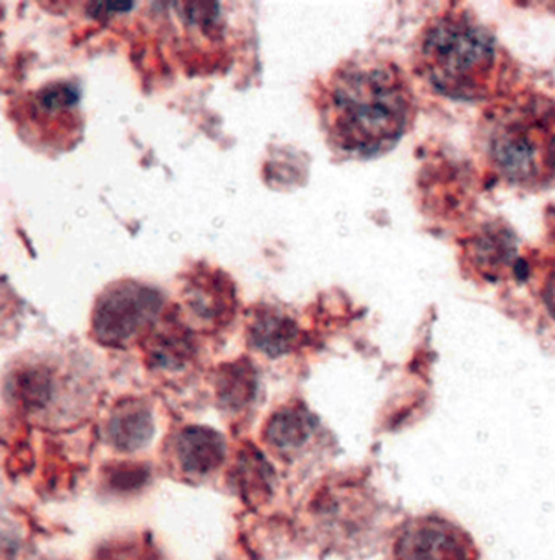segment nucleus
I'll return each mask as SVG.
<instances>
[{
	"label": "nucleus",
	"instance_id": "nucleus-1",
	"mask_svg": "<svg viewBox=\"0 0 555 560\" xmlns=\"http://www.w3.org/2000/svg\"><path fill=\"white\" fill-rule=\"evenodd\" d=\"M317 105L329 145L354 159L390 152L417 115L404 70L377 55L352 56L335 66L321 83Z\"/></svg>",
	"mask_w": 555,
	"mask_h": 560
},
{
	"label": "nucleus",
	"instance_id": "nucleus-2",
	"mask_svg": "<svg viewBox=\"0 0 555 560\" xmlns=\"http://www.w3.org/2000/svg\"><path fill=\"white\" fill-rule=\"evenodd\" d=\"M414 66L432 89L461 102L500 98L510 72L494 33L460 7L437 13L422 26Z\"/></svg>",
	"mask_w": 555,
	"mask_h": 560
},
{
	"label": "nucleus",
	"instance_id": "nucleus-3",
	"mask_svg": "<svg viewBox=\"0 0 555 560\" xmlns=\"http://www.w3.org/2000/svg\"><path fill=\"white\" fill-rule=\"evenodd\" d=\"M482 147L491 168L520 188L555 182V100L540 92L508 93L482 118Z\"/></svg>",
	"mask_w": 555,
	"mask_h": 560
},
{
	"label": "nucleus",
	"instance_id": "nucleus-4",
	"mask_svg": "<svg viewBox=\"0 0 555 560\" xmlns=\"http://www.w3.org/2000/svg\"><path fill=\"white\" fill-rule=\"evenodd\" d=\"M82 90L74 80H55L29 90L12 106L16 132L39 153L69 152L82 140Z\"/></svg>",
	"mask_w": 555,
	"mask_h": 560
},
{
	"label": "nucleus",
	"instance_id": "nucleus-5",
	"mask_svg": "<svg viewBox=\"0 0 555 560\" xmlns=\"http://www.w3.org/2000/svg\"><path fill=\"white\" fill-rule=\"evenodd\" d=\"M162 308V295L152 287L135 280L113 283L93 308V338L109 348H125L154 328Z\"/></svg>",
	"mask_w": 555,
	"mask_h": 560
},
{
	"label": "nucleus",
	"instance_id": "nucleus-6",
	"mask_svg": "<svg viewBox=\"0 0 555 560\" xmlns=\"http://www.w3.org/2000/svg\"><path fill=\"white\" fill-rule=\"evenodd\" d=\"M473 538L440 515L414 516L399 526L388 560H477Z\"/></svg>",
	"mask_w": 555,
	"mask_h": 560
},
{
	"label": "nucleus",
	"instance_id": "nucleus-7",
	"mask_svg": "<svg viewBox=\"0 0 555 560\" xmlns=\"http://www.w3.org/2000/svg\"><path fill=\"white\" fill-rule=\"evenodd\" d=\"M227 456L224 436L209 427L188 425L169 439L168 459L173 471L185 479H205L214 475Z\"/></svg>",
	"mask_w": 555,
	"mask_h": 560
},
{
	"label": "nucleus",
	"instance_id": "nucleus-8",
	"mask_svg": "<svg viewBox=\"0 0 555 560\" xmlns=\"http://www.w3.org/2000/svg\"><path fill=\"white\" fill-rule=\"evenodd\" d=\"M155 432L151 408L139 399L121 402L106 423V435L118 452L134 453L151 443Z\"/></svg>",
	"mask_w": 555,
	"mask_h": 560
},
{
	"label": "nucleus",
	"instance_id": "nucleus-9",
	"mask_svg": "<svg viewBox=\"0 0 555 560\" xmlns=\"http://www.w3.org/2000/svg\"><path fill=\"white\" fill-rule=\"evenodd\" d=\"M317 430V422L307 409L300 406L284 408L275 412L265 427V440L269 446L282 455H295L300 452Z\"/></svg>",
	"mask_w": 555,
	"mask_h": 560
},
{
	"label": "nucleus",
	"instance_id": "nucleus-10",
	"mask_svg": "<svg viewBox=\"0 0 555 560\" xmlns=\"http://www.w3.org/2000/svg\"><path fill=\"white\" fill-rule=\"evenodd\" d=\"M186 299L192 315L209 323L222 322L234 302L224 280L214 278L194 280L186 290Z\"/></svg>",
	"mask_w": 555,
	"mask_h": 560
},
{
	"label": "nucleus",
	"instance_id": "nucleus-11",
	"mask_svg": "<svg viewBox=\"0 0 555 560\" xmlns=\"http://www.w3.org/2000/svg\"><path fill=\"white\" fill-rule=\"evenodd\" d=\"M295 335H297V329L291 319L265 313V315L259 316L255 325L251 326L249 338L256 348L274 357L291 350L295 342Z\"/></svg>",
	"mask_w": 555,
	"mask_h": 560
},
{
	"label": "nucleus",
	"instance_id": "nucleus-12",
	"mask_svg": "<svg viewBox=\"0 0 555 560\" xmlns=\"http://www.w3.org/2000/svg\"><path fill=\"white\" fill-rule=\"evenodd\" d=\"M256 380L248 365H232L221 373L217 395L222 406L231 411H241L255 398Z\"/></svg>",
	"mask_w": 555,
	"mask_h": 560
},
{
	"label": "nucleus",
	"instance_id": "nucleus-13",
	"mask_svg": "<svg viewBox=\"0 0 555 560\" xmlns=\"http://www.w3.org/2000/svg\"><path fill=\"white\" fill-rule=\"evenodd\" d=\"M511 258H513V246L508 238L501 243L498 240L495 242L484 240L479 243L473 253V262L485 278H497L504 275L510 266Z\"/></svg>",
	"mask_w": 555,
	"mask_h": 560
},
{
	"label": "nucleus",
	"instance_id": "nucleus-14",
	"mask_svg": "<svg viewBox=\"0 0 555 560\" xmlns=\"http://www.w3.org/2000/svg\"><path fill=\"white\" fill-rule=\"evenodd\" d=\"M147 479L149 471L144 466L122 465L109 472V486L118 490L141 488Z\"/></svg>",
	"mask_w": 555,
	"mask_h": 560
},
{
	"label": "nucleus",
	"instance_id": "nucleus-15",
	"mask_svg": "<svg viewBox=\"0 0 555 560\" xmlns=\"http://www.w3.org/2000/svg\"><path fill=\"white\" fill-rule=\"evenodd\" d=\"M543 300L551 315L555 318V266L551 269L550 275L546 276V280H544Z\"/></svg>",
	"mask_w": 555,
	"mask_h": 560
}]
</instances>
